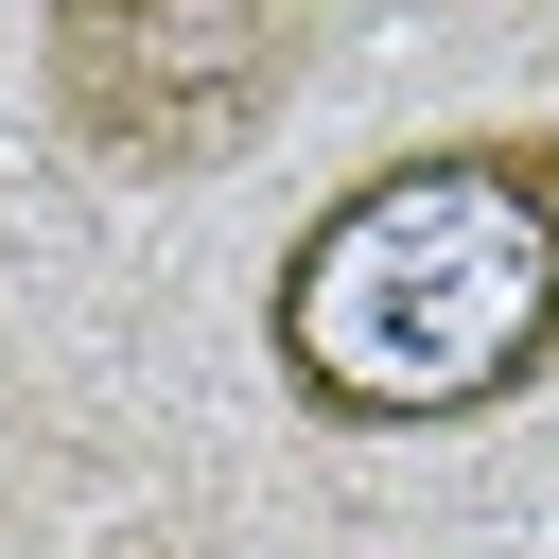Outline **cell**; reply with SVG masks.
<instances>
[{"label": "cell", "mask_w": 559, "mask_h": 559, "mask_svg": "<svg viewBox=\"0 0 559 559\" xmlns=\"http://www.w3.org/2000/svg\"><path fill=\"white\" fill-rule=\"evenodd\" d=\"M262 367L332 437H454L559 367V122H454L297 210Z\"/></svg>", "instance_id": "cell-1"}, {"label": "cell", "mask_w": 559, "mask_h": 559, "mask_svg": "<svg viewBox=\"0 0 559 559\" xmlns=\"http://www.w3.org/2000/svg\"><path fill=\"white\" fill-rule=\"evenodd\" d=\"M314 87V0H35V122L87 175H227Z\"/></svg>", "instance_id": "cell-2"}]
</instances>
